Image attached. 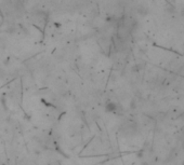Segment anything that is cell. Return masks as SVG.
Returning <instances> with one entry per match:
<instances>
[{"instance_id":"1","label":"cell","mask_w":184,"mask_h":165,"mask_svg":"<svg viewBox=\"0 0 184 165\" xmlns=\"http://www.w3.org/2000/svg\"><path fill=\"white\" fill-rule=\"evenodd\" d=\"M116 108H117V106H116V104H114V103H107L106 106H105V110L109 111V112H114V111L116 110Z\"/></svg>"},{"instance_id":"2","label":"cell","mask_w":184,"mask_h":165,"mask_svg":"<svg viewBox=\"0 0 184 165\" xmlns=\"http://www.w3.org/2000/svg\"><path fill=\"white\" fill-rule=\"evenodd\" d=\"M138 13L141 14V15H145V14H147V10L145 8H143V7H140L138 9Z\"/></svg>"}]
</instances>
